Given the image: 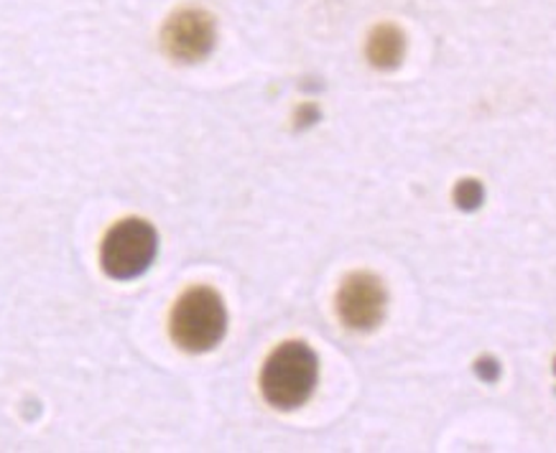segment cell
Returning <instances> with one entry per match:
<instances>
[{"label":"cell","mask_w":556,"mask_h":453,"mask_svg":"<svg viewBox=\"0 0 556 453\" xmlns=\"http://www.w3.org/2000/svg\"><path fill=\"white\" fill-rule=\"evenodd\" d=\"M319 362L304 341H287L270 352L261 370V392L278 411H294L312 398Z\"/></svg>","instance_id":"1"},{"label":"cell","mask_w":556,"mask_h":453,"mask_svg":"<svg viewBox=\"0 0 556 453\" xmlns=\"http://www.w3.org/2000/svg\"><path fill=\"white\" fill-rule=\"evenodd\" d=\"M172 339L185 352H210L223 341L228 328V311L217 290L207 286H194L179 296L172 311Z\"/></svg>","instance_id":"2"},{"label":"cell","mask_w":556,"mask_h":453,"mask_svg":"<svg viewBox=\"0 0 556 453\" xmlns=\"http://www.w3.org/2000/svg\"><path fill=\"white\" fill-rule=\"evenodd\" d=\"M159 250V235L151 222L128 217L108 230L100 247L102 270L115 281H134L151 268Z\"/></svg>","instance_id":"3"},{"label":"cell","mask_w":556,"mask_h":453,"mask_svg":"<svg viewBox=\"0 0 556 453\" xmlns=\"http://www.w3.org/2000/svg\"><path fill=\"white\" fill-rule=\"evenodd\" d=\"M386 288L376 275L355 273L345 277L338 294V313L342 324L355 332H370L386 316Z\"/></svg>","instance_id":"4"},{"label":"cell","mask_w":556,"mask_h":453,"mask_svg":"<svg viewBox=\"0 0 556 453\" xmlns=\"http://www.w3.org/2000/svg\"><path fill=\"white\" fill-rule=\"evenodd\" d=\"M215 47V24L204 11L185 9L166 21L164 49L179 62H200Z\"/></svg>","instance_id":"5"},{"label":"cell","mask_w":556,"mask_h":453,"mask_svg":"<svg viewBox=\"0 0 556 453\" xmlns=\"http://www.w3.org/2000/svg\"><path fill=\"white\" fill-rule=\"evenodd\" d=\"M404 51H406V39L399 26L380 24L378 28H372L368 39V60L372 67L378 69L399 67L401 60H404Z\"/></svg>","instance_id":"6"},{"label":"cell","mask_w":556,"mask_h":453,"mask_svg":"<svg viewBox=\"0 0 556 453\" xmlns=\"http://www.w3.org/2000/svg\"><path fill=\"white\" fill-rule=\"evenodd\" d=\"M455 199H457V204L463 209H475V207H480V202H482V186L478 184V181H463V184L457 186V192H455Z\"/></svg>","instance_id":"7"},{"label":"cell","mask_w":556,"mask_h":453,"mask_svg":"<svg viewBox=\"0 0 556 453\" xmlns=\"http://www.w3.org/2000/svg\"><path fill=\"white\" fill-rule=\"evenodd\" d=\"M554 372H556V362H554Z\"/></svg>","instance_id":"8"}]
</instances>
